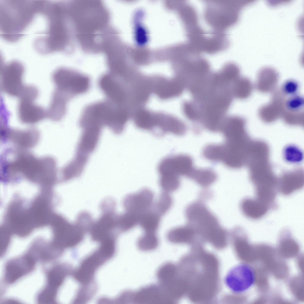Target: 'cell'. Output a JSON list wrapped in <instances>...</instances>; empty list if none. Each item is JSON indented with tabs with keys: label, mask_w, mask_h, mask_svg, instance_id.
Segmentation results:
<instances>
[{
	"label": "cell",
	"mask_w": 304,
	"mask_h": 304,
	"mask_svg": "<svg viewBox=\"0 0 304 304\" xmlns=\"http://www.w3.org/2000/svg\"><path fill=\"white\" fill-rule=\"evenodd\" d=\"M166 169L171 174L179 177L189 178L194 168L193 161L189 156L180 154L166 157L162 159Z\"/></svg>",
	"instance_id": "9a60e30c"
},
{
	"label": "cell",
	"mask_w": 304,
	"mask_h": 304,
	"mask_svg": "<svg viewBox=\"0 0 304 304\" xmlns=\"http://www.w3.org/2000/svg\"><path fill=\"white\" fill-rule=\"evenodd\" d=\"M183 12V21L187 33L199 26L198 15L193 6L190 4L186 5Z\"/></svg>",
	"instance_id": "d6a6232c"
},
{
	"label": "cell",
	"mask_w": 304,
	"mask_h": 304,
	"mask_svg": "<svg viewBox=\"0 0 304 304\" xmlns=\"http://www.w3.org/2000/svg\"><path fill=\"white\" fill-rule=\"evenodd\" d=\"M195 232L194 229L187 224L170 230L167 234V237L169 240L172 242H178L190 238Z\"/></svg>",
	"instance_id": "f546056e"
},
{
	"label": "cell",
	"mask_w": 304,
	"mask_h": 304,
	"mask_svg": "<svg viewBox=\"0 0 304 304\" xmlns=\"http://www.w3.org/2000/svg\"><path fill=\"white\" fill-rule=\"evenodd\" d=\"M42 14L47 18L48 28L44 36L35 40L36 50L43 55L56 52L66 54L72 53L76 43L66 1H49Z\"/></svg>",
	"instance_id": "7a4b0ae2"
},
{
	"label": "cell",
	"mask_w": 304,
	"mask_h": 304,
	"mask_svg": "<svg viewBox=\"0 0 304 304\" xmlns=\"http://www.w3.org/2000/svg\"><path fill=\"white\" fill-rule=\"evenodd\" d=\"M158 239L156 233L144 232L143 235L138 240L140 246H143L152 247L156 245Z\"/></svg>",
	"instance_id": "ab89813d"
},
{
	"label": "cell",
	"mask_w": 304,
	"mask_h": 304,
	"mask_svg": "<svg viewBox=\"0 0 304 304\" xmlns=\"http://www.w3.org/2000/svg\"><path fill=\"white\" fill-rule=\"evenodd\" d=\"M161 216L152 207L142 215L138 224L143 229L144 232L156 233Z\"/></svg>",
	"instance_id": "d4e9b609"
},
{
	"label": "cell",
	"mask_w": 304,
	"mask_h": 304,
	"mask_svg": "<svg viewBox=\"0 0 304 304\" xmlns=\"http://www.w3.org/2000/svg\"><path fill=\"white\" fill-rule=\"evenodd\" d=\"M188 178L193 180L200 186L206 187L215 182L217 178V175L211 169L194 168Z\"/></svg>",
	"instance_id": "484cf974"
},
{
	"label": "cell",
	"mask_w": 304,
	"mask_h": 304,
	"mask_svg": "<svg viewBox=\"0 0 304 304\" xmlns=\"http://www.w3.org/2000/svg\"><path fill=\"white\" fill-rule=\"evenodd\" d=\"M65 273L61 268L55 267L50 270L48 275V285L57 289L64 280Z\"/></svg>",
	"instance_id": "8d00e7d4"
},
{
	"label": "cell",
	"mask_w": 304,
	"mask_h": 304,
	"mask_svg": "<svg viewBox=\"0 0 304 304\" xmlns=\"http://www.w3.org/2000/svg\"><path fill=\"white\" fill-rule=\"evenodd\" d=\"M253 268L244 263L238 264L230 269L224 278L227 287L235 294L243 293L251 288L256 281Z\"/></svg>",
	"instance_id": "30bf717a"
},
{
	"label": "cell",
	"mask_w": 304,
	"mask_h": 304,
	"mask_svg": "<svg viewBox=\"0 0 304 304\" xmlns=\"http://www.w3.org/2000/svg\"><path fill=\"white\" fill-rule=\"evenodd\" d=\"M57 289L49 285L41 292L38 301L41 304H52L55 301Z\"/></svg>",
	"instance_id": "f35d334b"
},
{
	"label": "cell",
	"mask_w": 304,
	"mask_h": 304,
	"mask_svg": "<svg viewBox=\"0 0 304 304\" xmlns=\"http://www.w3.org/2000/svg\"><path fill=\"white\" fill-rule=\"evenodd\" d=\"M56 220L52 245L56 248L76 245L83 239L85 233L88 231L86 223L78 217L73 223L60 215L57 217Z\"/></svg>",
	"instance_id": "52a82bcc"
},
{
	"label": "cell",
	"mask_w": 304,
	"mask_h": 304,
	"mask_svg": "<svg viewBox=\"0 0 304 304\" xmlns=\"http://www.w3.org/2000/svg\"><path fill=\"white\" fill-rule=\"evenodd\" d=\"M53 82L57 89L70 99L86 93L89 90L90 80L87 75L72 69L61 67L53 72Z\"/></svg>",
	"instance_id": "ba28073f"
},
{
	"label": "cell",
	"mask_w": 304,
	"mask_h": 304,
	"mask_svg": "<svg viewBox=\"0 0 304 304\" xmlns=\"http://www.w3.org/2000/svg\"><path fill=\"white\" fill-rule=\"evenodd\" d=\"M271 100L268 104L259 109V115L264 121H273L281 116L284 110L285 96L281 90L275 89L273 91Z\"/></svg>",
	"instance_id": "e0dca14e"
},
{
	"label": "cell",
	"mask_w": 304,
	"mask_h": 304,
	"mask_svg": "<svg viewBox=\"0 0 304 304\" xmlns=\"http://www.w3.org/2000/svg\"><path fill=\"white\" fill-rule=\"evenodd\" d=\"M187 130L186 125L181 120L171 116L158 115H155L152 133L157 137H162L167 133L181 136L185 134Z\"/></svg>",
	"instance_id": "5bb4252c"
},
{
	"label": "cell",
	"mask_w": 304,
	"mask_h": 304,
	"mask_svg": "<svg viewBox=\"0 0 304 304\" xmlns=\"http://www.w3.org/2000/svg\"><path fill=\"white\" fill-rule=\"evenodd\" d=\"M304 100L301 96L294 95L285 100L284 110L293 113H303Z\"/></svg>",
	"instance_id": "e575fe53"
},
{
	"label": "cell",
	"mask_w": 304,
	"mask_h": 304,
	"mask_svg": "<svg viewBox=\"0 0 304 304\" xmlns=\"http://www.w3.org/2000/svg\"><path fill=\"white\" fill-rule=\"evenodd\" d=\"M34 101L20 100L18 114L20 121L27 124L37 122L47 116V112L42 107L34 103Z\"/></svg>",
	"instance_id": "ac0fdd59"
},
{
	"label": "cell",
	"mask_w": 304,
	"mask_h": 304,
	"mask_svg": "<svg viewBox=\"0 0 304 304\" xmlns=\"http://www.w3.org/2000/svg\"><path fill=\"white\" fill-rule=\"evenodd\" d=\"M82 129L75 155L89 158L97 146L102 129L94 127H86Z\"/></svg>",
	"instance_id": "2e32d148"
},
{
	"label": "cell",
	"mask_w": 304,
	"mask_h": 304,
	"mask_svg": "<svg viewBox=\"0 0 304 304\" xmlns=\"http://www.w3.org/2000/svg\"><path fill=\"white\" fill-rule=\"evenodd\" d=\"M154 197V194L150 189H142L137 192L126 195L123 200V205L125 211L140 218L142 214L153 206Z\"/></svg>",
	"instance_id": "4fadbf2b"
},
{
	"label": "cell",
	"mask_w": 304,
	"mask_h": 304,
	"mask_svg": "<svg viewBox=\"0 0 304 304\" xmlns=\"http://www.w3.org/2000/svg\"><path fill=\"white\" fill-rule=\"evenodd\" d=\"M233 98L229 89L219 88L200 102H195L199 112V123L210 132L221 131Z\"/></svg>",
	"instance_id": "277c9868"
},
{
	"label": "cell",
	"mask_w": 304,
	"mask_h": 304,
	"mask_svg": "<svg viewBox=\"0 0 304 304\" xmlns=\"http://www.w3.org/2000/svg\"><path fill=\"white\" fill-rule=\"evenodd\" d=\"M154 118L155 115L147 110H141L135 115L134 122L138 128L151 132L154 126Z\"/></svg>",
	"instance_id": "4dcf8cb0"
},
{
	"label": "cell",
	"mask_w": 304,
	"mask_h": 304,
	"mask_svg": "<svg viewBox=\"0 0 304 304\" xmlns=\"http://www.w3.org/2000/svg\"><path fill=\"white\" fill-rule=\"evenodd\" d=\"M76 44L84 53H102L105 41L114 28L110 15L100 0L68 1Z\"/></svg>",
	"instance_id": "6da1fadb"
},
{
	"label": "cell",
	"mask_w": 304,
	"mask_h": 304,
	"mask_svg": "<svg viewBox=\"0 0 304 304\" xmlns=\"http://www.w3.org/2000/svg\"><path fill=\"white\" fill-rule=\"evenodd\" d=\"M303 113H293L284 110L281 116L284 121L287 123L292 125H298L301 124L303 122Z\"/></svg>",
	"instance_id": "b9f144b4"
},
{
	"label": "cell",
	"mask_w": 304,
	"mask_h": 304,
	"mask_svg": "<svg viewBox=\"0 0 304 304\" xmlns=\"http://www.w3.org/2000/svg\"><path fill=\"white\" fill-rule=\"evenodd\" d=\"M217 72L222 81L231 85L240 77V69L236 64L230 62L225 64Z\"/></svg>",
	"instance_id": "1f68e13d"
},
{
	"label": "cell",
	"mask_w": 304,
	"mask_h": 304,
	"mask_svg": "<svg viewBox=\"0 0 304 304\" xmlns=\"http://www.w3.org/2000/svg\"><path fill=\"white\" fill-rule=\"evenodd\" d=\"M186 88L183 81L180 78L171 80H161L156 84L155 91L162 99L178 96Z\"/></svg>",
	"instance_id": "44dd1931"
},
{
	"label": "cell",
	"mask_w": 304,
	"mask_h": 304,
	"mask_svg": "<svg viewBox=\"0 0 304 304\" xmlns=\"http://www.w3.org/2000/svg\"><path fill=\"white\" fill-rule=\"evenodd\" d=\"M183 110L185 115L189 120L194 122H199V111L194 101L184 102L183 105Z\"/></svg>",
	"instance_id": "74e56055"
},
{
	"label": "cell",
	"mask_w": 304,
	"mask_h": 304,
	"mask_svg": "<svg viewBox=\"0 0 304 304\" xmlns=\"http://www.w3.org/2000/svg\"><path fill=\"white\" fill-rule=\"evenodd\" d=\"M223 152V144H210L203 148L202 154L206 159L213 162H221Z\"/></svg>",
	"instance_id": "836d02e7"
},
{
	"label": "cell",
	"mask_w": 304,
	"mask_h": 304,
	"mask_svg": "<svg viewBox=\"0 0 304 304\" xmlns=\"http://www.w3.org/2000/svg\"><path fill=\"white\" fill-rule=\"evenodd\" d=\"M173 202L172 198L169 193L163 191L153 206V208L161 216L170 209Z\"/></svg>",
	"instance_id": "d590c367"
},
{
	"label": "cell",
	"mask_w": 304,
	"mask_h": 304,
	"mask_svg": "<svg viewBox=\"0 0 304 304\" xmlns=\"http://www.w3.org/2000/svg\"><path fill=\"white\" fill-rule=\"evenodd\" d=\"M251 82L247 78L240 77L231 84L230 89L234 97L243 99L249 96L253 88Z\"/></svg>",
	"instance_id": "83f0119b"
},
{
	"label": "cell",
	"mask_w": 304,
	"mask_h": 304,
	"mask_svg": "<svg viewBox=\"0 0 304 304\" xmlns=\"http://www.w3.org/2000/svg\"><path fill=\"white\" fill-rule=\"evenodd\" d=\"M240 208L246 216L253 219L262 217L271 208L268 205L256 198L244 199L241 202Z\"/></svg>",
	"instance_id": "603a6c76"
},
{
	"label": "cell",
	"mask_w": 304,
	"mask_h": 304,
	"mask_svg": "<svg viewBox=\"0 0 304 304\" xmlns=\"http://www.w3.org/2000/svg\"><path fill=\"white\" fill-rule=\"evenodd\" d=\"M24 70L23 65L16 61L4 65L1 72L2 90L10 96L19 97L25 86L23 83Z\"/></svg>",
	"instance_id": "8fae6325"
},
{
	"label": "cell",
	"mask_w": 304,
	"mask_h": 304,
	"mask_svg": "<svg viewBox=\"0 0 304 304\" xmlns=\"http://www.w3.org/2000/svg\"><path fill=\"white\" fill-rule=\"evenodd\" d=\"M39 1L2 0L0 2V31L2 38L15 42L37 14L40 13Z\"/></svg>",
	"instance_id": "3957f363"
},
{
	"label": "cell",
	"mask_w": 304,
	"mask_h": 304,
	"mask_svg": "<svg viewBox=\"0 0 304 304\" xmlns=\"http://www.w3.org/2000/svg\"><path fill=\"white\" fill-rule=\"evenodd\" d=\"M294 171L283 174L278 180L277 189L282 194L290 195L303 187V174L299 170Z\"/></svg>",
	"instance_id": "ffe728a7"
},
{
	"label": "cell",
	"mask_w": 304,
	"mask_h": 304,
	"mask_svg": "<svg viewBox=\"0 0 304 304\" xmlns=\"http://www.w3.org/2000/svg\"><path fill=\"white\" fill-rule=\"evenodd\" d=\"M70 99L63 93L56 89L46 111L47 116L54 121L61 119L65 115L67 104Z\"/></svg>",
	"instance_id": "7402d4cb"
},
{
	"label": "cell",
	"mask_w": 304,
	"mask_h": 304,
	"mask_svg": "<svg viewBox=\"0 0 304 304\" xmlns=\"http://www.w3.org/2000/svg\"><path fill=\"white\" fill-rule=\"evenodd\" d=\"M229 41L225 32H206L194 41L193 45L200 53L214 54L226 50Z\"/></svg>",
	"instance_id": "7c38bea8"
},
{
	"label": "cell",
	"mask_w": 304,
	"mask_h": 304,
	"mask_svg": "<svg viewBox=\"0 0 304 304\" xmlns=\"http://www.w3.org/2000/svg\"><path fill=\"white\" fill-rule=\"evenodd\" d=\"M204 17L213 31L225 32L238 21L242 9L251 1H205Z\"/></svg>",
	"instance_id": "5b68a950"
},
{
	"label": "cell",
	"mask_w": 304,
	"mask_h": 304,
	"mask_svg": "<svg viewBox=\"0 0 304 304\" xmlns=\"http://www.w3.org/2000/svg\"><path fill=\"white\" fill-rule=\"evenodd\" d=\"M188 224L196 232L213 237L223 238L226 230L220 225L216 217L203 203L196 202L189 205L185 210Z\"/></svg>",
	"instance_id": "8992f818"
},
{
	"label": "cell",
	"mask_w": 304,
	"mask_h": 304,
	"mask_svg": "<svg viewBox=\"0 0 304 304\" xmlns=\"http://www.w3.org/2000/svg\"><path fill=\"white\" fill-rule=\"evenodd\" d=\"M299 86L295 81L290 80L286 81L283 84L280 90L285 96H291L296 95Z\"/></svg>",
	"instance_id": "60d3db41"
},
{
	"label": "cell",
	"mask_w": 304,
	"mask_h": 304,
	"mask_svg": "<svg viewBox=\"0 0 304 304\" xmlns=\"http://www.w3.org/2000/svg\"><path fill=\"white\" fill-rule=\"evenodd\" d=\"M278 78L274 69L268 67L263 68L258 73L256 86L262 92L273 91L275 89Z\"/></svg>",
	"instance_id": "cb8c5ba5"
},
{
	"label": "cell",
	"mask_w": 304,
	"mask_h": 304,
	"mask_svg": "<svg viewBox=\"0 0 304 304\" xmlns=\"http://www.w3.org/2000/svg\"><path fill=\"white\" fill-rule=\"evenodd\" d=\"M33 257L27 256L10 262L6 266L5 277L9 283H12L31 271L35 265Z\"/></svg>",
	"instance_id": "d6986e66"
},
{
	"label": "cell",
	"mask_w": 304,
	"mask_h": 304,
	"mask_svg": "<svg viewBox=\"0 0 304 304\" xmlns=\"http://www.w3.org/2000/svg\"><path fill=\"white\" fill-rule=\"evenodd\" d=\"M115 206V201L112 198L105 199L101 203L100 216L93 221L89 231L94 240L100 242L107 238L115 237L117 232H119Z\"/></svg>",
	"instance_id": "9c48e42d"
},
{
	"label": "cell",
	"mask_w": 304,
	"mask_h": 304,
	"mask_svg": "<svg viewBox=\"0 0 304 304\" xmlns=\"http://www.w3.org/2000/svg\"><path fill=\"white\" fill-rule=\"evenodd\" d=\"M99 259L98 255H94L85 261L76 273L77 279L82 283H87L96 268L100 264Z\"/></svg>",
	"instance_id": "4316f807"
},
{
	"label": "cell",
	"mask_w": 304,
	"mask_h": 304,
	"mask_svg": "<svg viewBox=\"0 0 304 304\" xmlns=\"http://www.w3.org/2000/svg\"><path fill=\"white\" fill-rule=\"evenodd\" d=\"M12 133L11 138L14 142L18 145L26 147L34 145L38 140V134L33 130L26 131H15Z\"/></svg>",
	"instance_id": "f1b7e54d"
}]
</instances>
